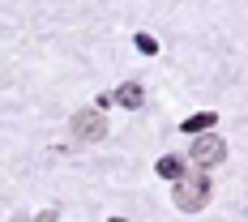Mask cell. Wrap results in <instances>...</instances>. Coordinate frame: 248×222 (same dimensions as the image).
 Here are the masks:
<instances>
[{"label": "cell", "instance_id": "obj_1", "mask_svg": "<svg viewBox=\"0 0 248 222\" xmlns=\"http://www.w3.org/2000/svg\"><path fill=\"white\" fill-rule=\"evenodd\" d=\"M210 192H214V184H210L205 167H197V171H184L180 179H175V205H180L184 214H197V209H205V205H210Z\"/></svg>", "mask_w": 248, "mask_h": 222}, {"label": "cell", "instance_id": "obj_2", "mask_svg": "<svg viewBox=\"0 0 248 222\" xmlns=\"http://www.w3.org/2000/svg\"><path fill=\"white\" fill-rule=\"evenodd\" d=\"M223 158H227V141L214 133V128L197 133V141L188 146V163H193V167H205V171H210V167H218Z\"/></svg>", "mask_w": 248, "mask_h": 222}, {"label": "cell", "instance_id": "obj_3", "mask_svg": "<svg viewBox=\"0 0 248 222\" xmlns=\"http://www.w3.org/2000/svg\"><path fill=\"white\" fill-rule=\"evenodd\" d=\"M69 133H73L77 141H103L107 137V120H103L99 107H81L73 120H69Z\"/></svg>", "mask_w": 248, "mask_h": 222}, {"label": "cell", "instance_id": "obj_4", "mask_svg": "<svg viewBox=\"0 0 248 222\" xmlns=\"http://www.w3.org/2000/svg\"><path fill=\"white\" fill-rule=\"evenodd\" d=\"M116 103H120V107H128V111H137V107L146 103V90H141L137 81H124L120 90H116Z\"/></svg>", "mask_w": 248, "mask_h": 222}, {"label": "cell", "instance_id": "obj_5", "mask_svg": "<svg viewBox=\"0 0 248 222\" xmlns=\"http://www.w3.org/2000/svg\"><path fill=\"white\" fill-rule=\"evenodd\" d=\"M214 124H218V116H214V111H197V116H188V120L180 124V133L197 137V133H205V128H214Z\"/></svg>", "mask_w": 248, "mask_h": 222}, {"label": "cell", "instance_id": "obj_6", "mask_svg": "<svg viewBox=\"0 0 248 222\" xmlns=\"http://www.w3.org/2000/svg\"><path fill=\"white\" fill-rule=\"evenodd\" d=\"M154 171L163 175V179H180V175H184V158H175V154H163V158H158V167H154Z\"/></svg>", "mask_w": 248, "mask_h": 222}, {"label": "cell", "instance_id": "obj_7", "mask_svg": "<svg viewBox=\"0 0 248 222\" xmlns=\"http://www.w3.org/2000/svg\"><path fill=\"white\" fill-rule=\"evenodd\" d=\"M137 47L146 51V56H158V39L154 34H137Z\"/></svg>", "mask_w": 248, "mask_h": 222}]
</instances>
